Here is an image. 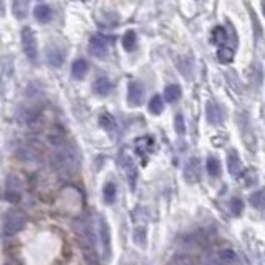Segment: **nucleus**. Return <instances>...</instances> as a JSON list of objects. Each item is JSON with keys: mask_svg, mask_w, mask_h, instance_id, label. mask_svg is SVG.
Segmentation results:
<instances>
[{"mask_svg": "<svg viewBox=\"0 0 265 265\" xmlns=\"http://www.w3.org/2000/svg\"><path fill=\"white\" fill-rule=\"evenodd\" d=\"M93 90H95V93L99 95V96H108V95L113 91V83L108 80L106 76H101V78H98V80L95 81Z\"/></svg>", "mask_w": 265, "mask_h": 265, "instance_id": "14", "label": "nucleus"}, {"mask_svg": "<svg viewBox=\"0 0 265 265\" xmlns=\"http://www.w3.org/2000/svg\"><path fill=\"white\" fill-rule=\"evenodd\" d=\"M136 32L134 30H128V32L123 35V40H121V43H123V48L126 51H133L134 48H136Z\"/></svg>", "mask_w": 265, "mask_h": 265, "instance_id": "20", "label": "nucleus"}, {"mask_svg": "<svg viewBox=\"0 0 265 265\" xmlns=\"http://www.w3.org/2000/svg\"><path fill=\"white\" fill-rule=\"evenodd\" d=\"M206 115H207V121L211 124H222L224 121V111L217 103L209 101L206 106Z\"/></svg>", "mask_w": 265, "mask_h": 265, "instance_id": "11", "label": "nucleus"}, {"mask_svg": "<svg viewBox=\"0 0 265 265\" xmlns=\"http://www.w3.org/2000/svg\"><path fill=\"white\" fill-rule=\"evenodd\" d=\"M51 166L60 174H72L78 166L75 149L67 145H60L51 154Z\"/></svg>", "mask_w": 265, "mask_h": 265, "instance_id": "1", "label": "nucleus"}, {"mask_svg": "<svg viewBox=\"0 0 265 265\" xmlns=\"http://www.w3.org/2000/svg\"><path fill=\"white\" fill-rule=\"evenodd\" d=\"M120 164H121V169L124 171L126 177H128L129 186H131V189L134 191V188H136V179H138V169H136V164H134L133 158L128 153H121Z\"/></svg>", "mask_w": 265, "mask_h": 265, "instance_id": "5", "label": "nucleus"}, {"mask_svg": "<svg viewBox=\"0 0 265 265\" xmlns=\"http://www.w3.org/2000/svg\"><path fill=\"white\" fill-rule=\"evenodd\" d=\"M99 126L108 129V131H113L116 128V120L113 118V115H110V113H103L99 116Z\"/></svg>", "mask_w": 265, "mask_h": 265, "instance_id": "25", "label": "nucleus"}, {"mask_svg": "<svg viewBox=\"0 0 265 265\" xmlns=\"http://www.w3.org/2000/svg\"><path fill=\"white\" fill-rule=\"evenodd\" d=\"M212 42L222 47L224 43L227 42V32H225L222 27H216L214 30H212Z\"/></svg>", "mask_w": 265, "mask_h": 265, "instance_id": "28", "label": "nucleus"}, {"mask_svg": "<svg viewBox=\"0 0 265 265\" xmlns=\"http://www.w3.org/2000/svg\"><path fill=\"white\" fill-rule=\"evenodd\" d=\"M219 260L224 265H236L239 264L237 252H234L232 249H222L219 252Z\"/></svg>", "mask_w": 265, "mask_h": 265, "instance_id": "18", "label": "nucleus"}, {"mask_svg": "<svg viewBox=\"0 0 265 265\" xmlns=\"http://www.w3.org/2000/svg\"><path fill=\"white\" fill-rule=\"evenodd\" d=\"M172 265H194V260L188 254H177L172 257Z\"/></svg>", "mask_w": 265, "mask_h": 265, "instance_id": "30", "label": "nucleus"}, {"mask_svg": "<svg viewBox=\"0 0 265 265\" xmlns=\"http://www.w3.org/2000/svg\"><path fill=\"white\" fill-rule=\"evenodd\" d=\"M262 7H264V17H265V2L262 3Z\"/></svg>", "mask_w": 265, "mask_h": 265, "instance_id": "32", "label": "nucleus"}, {"mask_svg": "<svg viewBox=\"0 0 265 265\" xmlns=\"http://www.w3.org/2000/svg\"><path fill=\"white\" fill-rule=\"evenodd\" d=\"M146 239H147V234H146V229L145 227H136L133 232V242L136 244L138 247L145 249L146 247Z\"/></svg>", "mask_w": 265, "mask_h": 265, "instance_id": "21", "label": "nucleus"}, {"mask_svg": "<svg viewBox=\"0 0 265 265\" xmlns=\"http://www.w3.org/2000/svg\"><path fill=\"white\" fill-rule=\"evenodd\" d=\"M47 58H48V63L53 65V67H62L65 55H63V51L60 48H56V47H50L48 53H47Z\"/></svg>", "mask_w": 265, "mask_h": 265, "instance_id": "17", "label": "nucleus"}, {"mask_svg": "<svg viewBox=\"0 0 265 265\" xmlns=\"http://www.w3.org/2000/svg\"><path fill=\"white\" fill-rule=\"evenodd\" d=\"M25 224H27V217H25L24 212L8 211L5 217H3V232H5V236L12 237L19 234L25 227Z\"/></svg>", "mask_w": 265, "mask_h": 265, "instance_id": "2", "label": "nucleus"}, {"mask_svg": "<svg viewBox=\"0 0 265 265\" xmlns=\"http://www.w3.org/2000/svg\"><path fill=\"white\" fill-rule=\"evenodd\" d=\"M22 47H24V53L27 55V58L35 62L38 56V43L35 33L30 27H25L22 30Z\"/></svg>", "mask_w": 265, "mask_h": 265, "instance_id": "3", "label": "nucleus"}, {"mask_svg": "<svg viewBox=\"0 0 265 265\" xmlns=\"http://www.w3.org/2000/svg\"><path fill=\"white\" fill-rule=\"evenodd\" d=\"M108 38L105 35H99V33H95L93 37L90 38V53L96 58H103L108 53Z\"/></svg>", "mask_w": 265, "mask_h": 265, "instance_id": "6", "label": "nucleus"}, {"mask_svg": "<svg viewBox=\"0 0 265 265\" xmlns=\"http://www.w3.org/2000/svg\"><path fill=\"white\" fill-rule=\"evenodd\" d=\"M229 207L234 216H241L242 212H244V202H242V199H239V197H234L232 201H230Z\"/></svg>", "mask_w": 265, "mask_h": 265, "instance_id": "29", "label": "nucleus"}, {"mask_svg": "<svg viewBox=\"0 0 265 265\" xmlns=\"http://www.w3.org/2000/svg\"><path fill=\"white\" fill-rule=\"evenodd\" d=\"M174 126H176V131L179 134H184L186 131V124H184V118H182V115H177L176 120H174Z\"/></svg>", "mask_w": 265, "mask_h": 265, "instance_id": "31", "label": "nucleus"}, {"mask_svg": "<svg viewBox=\"0 0 265 265\" xmlns=\"http://www.w3.org/2000/svg\"><path fill=\"white\" fill-rule=\"evenodd\" d=\"M149 111L153 113V115H161L164 110V103H163V98L159 96V95H156V96L151 98V101H149Z\"/></svg>", "mask_w": 265, "mask_h": 265, "instance_id": "27", "label": "nucleus"}, {"mask_svg": "<svg viewBox=\"0 0 265 265\" xmlns=\"http://www.w3.org/2000/svg\"><path fill=\"white\" fill-rule=\"evenodd\" d=\"M217 58L220 63H230L234 60V50L230 47H220L217 50Z\"/></svg>", "mask_w": 265, "mask_h": 265, "instance_id": "24", "label": "nucleus"}, {"mask_svg": "<svg viewBox=\"0 0 265 265\" xmlns=\"http://www.w3.org/2000/svg\"><path fill=\"white\" fill-rule=\"evenodd\" d=\"M250 206L255 207V209H264L265 207V191H255L254 194L250 195Z\"/></svg>", "mask_w": 265, "mask_h": 265, "instance_id": "22", "label": "nucleus"}, {"mask_svg": "<svg viewBox=\"0 0 265 265\" xmlns=\"http://www.w3.org/2000/svg\"><path fill=\"white\" fill-rule=\"evenodd\" d=\"M99 239H101L103 254H105V259L108 260L111 257V232L105 217H99Z\"/></svg>", "mask_w": 265, "mask_h": 265, "instance_id": "8", "label": "nucleus"}, {"mask_svg": "<svg viewBox=\"0 0 265 265\" xmlns=\"http://www.w3.org/2000/svg\"><path fill=\"white\" fill-rule=\"evenodd\" d=\"M227 169H229V174L237 176L242 169V163L239 159V154L236 149H230L227 154Z\"/></svg>", "mask_w": 265, "mask_h": 265, "instance_id": "13", "label": "nucleus"}, {"mask_svg": "<svg viewBox=\"0 0 265 265\" xmlns=\"http://www.w3.org/2000/svg\"><path fill=\"white\" fill-rule=\"evenodd\" d=\"M181 98V86L179 85H169L164 90V101L174 103Z\"/></svg>", "mask_w": 265, "mask_h": 265, "instance_id": "19", "label": "nucleus"}, {"mask_svg": "<svg viewBox=\"0 0 265 265\" xmlns=\"http://www.w3.org/2000/svg\"><path fill=\"white\" fill-rule=\"evenodd\" d=\"M154 146V141L151 136H143V138H138L136 143H134V147H136V154H140L143 159H146V156L151 153Z\"/></svg>", "mask_w": 265, "mask_h": 265, "instance_id": "12", "label": "nucleus"}, {"mask_svg": "<svg viewBox=\"0 0 265 265\" xmlns=\"http://www.w3.org/2000/svg\"><path fill=\"white\" fill-rule=\"evenodd\" d=\"M145 98V88L140 81H131L128 86V105L129 106H140Z\"/></svg>", "mask_w": 265, "mask_h": 265, "instance_id": "10", "label": "nucleus"}, {"mask_svg": "<svg viewBox=\"0 0 265 265\" xmlns=\"http://www.w3.org/2000/svg\"><path fill=\"white\" fill-rule=\"evenodd\" d=\"M33 15H35V19L40 22V24H48L51 17H53V12H51V8L48 5H38L35 7V10H33Z\"/></svg>", "mask_w": 265, "mask_h": 265, "instance_id": "16", "label": "nucleus"}, {"mask_svg": "<svg viewBox=\"0 0 265 265\" xmlns=\"http://www.w3.org/2000/svg\"><path fill=\"white\" fill-rule=\"evenodd\" d=\"M207 172H209L211 177H217L220 174V163L214 156H211V158L207 159Z\"/></svg>", "mask_w": 265, "mask_h": 265, "instance_id": "26", "label": "nucleus"}, {"mask_svg": "<svg viewBox=\"0 0 265 265\" xmlns=\"http://www.w3.org/2000/svg\"><path fill=\"white\" fill-rule=\"evenodd\" d=\"M5 199L8 202H19L22 199V182L17 176H10L7 179Z\"/></svg>", "mask_w": 265, "mask_h": 265, "instance_id": "7", "label": "nucleus"}, {"mask_svg": "<svg viewBox=\"0 0 265 265\" xmlns=\"http://www.w3.org/2000/svg\"><path fill=\"white\" fill-rule=\"evenodd\" d=\"M75 230L78 234V237L81 239L85 247H91L95 249V232H93V227L91 224L88 222L86 219H78L75 220Z\"/></svg>", "mask_w": 265, "mask_h": 265, "instance_id": "4", "label": "nucleus"}, {"mask_svg": "<svg viewBox=\"0 0 265 265\" xmlns=\"http://www.w3.org/2000/svg\"><path fill=\"white\" fill-rule=\"evenodd\" d=\"M88 73V62L83 58H78L76 62H73V67H72V75L75 80H83Z\"/></svg>", "mask_w": 265, "mask_h": 265, "instance_id": "15", "label": "nucleus"}, {"mask_svg": "<svg viewBox=\"0 0 265 265\" xmlns=\"http://www.w3.org/2000/svg\"><path fill=\"white\" fill-rule=\"evenodd\" d=\"M184 179L186 182H189V184H194V182L201 179V161L197 158H193L188 161V164H186L184 168Z\"/></svg>", "mask_w": 265, "mask_h": 265, "instance_id": "9", "label": "nucleus"}, {"mask_svg": "<svg viewBox=\"0 0 265 265\" xmlns=\"http://www.w3.org/2000/svg\"><path fill=\"white\" fill-rule=\"evenodd\" d=\"M103 199L106 204H113L116 201V186L113 182H106L103 188Z\"/></svg>", "mask_w": 265, "mask_h": 265, "instance_id": "23", "label": "nucleus"}, {"mask_svg": "<svg viewBox=\"0 0 265 265\" xmlns=\"http://www.w3.org/2000/svg\"><path fill=\"white\" fill-rule=\"evenodd\" d=\"M120 265H128V264H126V262H121Z\"/></svg>", "mask_w": 265, "mask_h": 265, "instance_id": "33", "label": "nucleus"}]
</instances>
